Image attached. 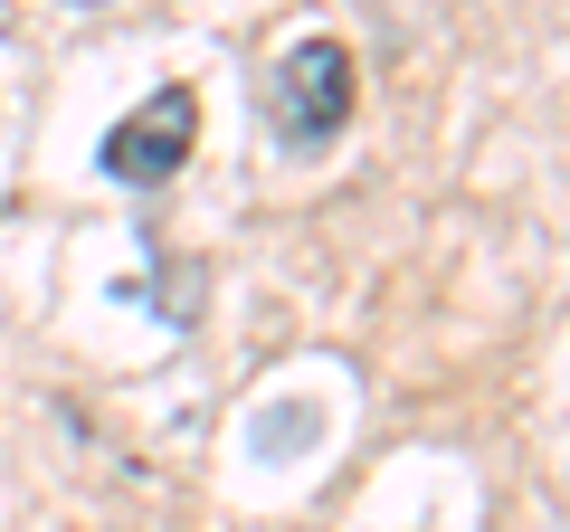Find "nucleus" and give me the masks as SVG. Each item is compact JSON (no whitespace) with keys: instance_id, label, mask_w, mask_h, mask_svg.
<instances>
[{"instance_id":"obj_1","label":"nucleus","mask_w":570,"mask_h":532,"mask_svg":"<svg viewBox=\"0 0 570 532\" xmlns=\"http://www.w3.org/2000/svg\"><path fill=\"white\" fill-rule=\"evenodd\" d=\"M352 96H362L352 48L343 39H295L276 58V77H266V124H276V144L314 152V144H333L352 124Z\"/></svg>"},{"instance_id":"obj_2","label":"nucleus","mask_w":570,"mask_h":532,"mask_svg":"<svg viewBox=\"0 0 570 532\" xmlns=\"http://www.w3.org/2000/svg\"><path fill=\"white\" fill-rule=\"evenodd\" d=\"M190 144H200V96H190V86H163L153 105H134V115L105 134V171H115L124 190H163L171 171L190 162Z\"/></svg>"},{"instance_id":"obj_3","label":"nucleus","mask_w":570,"mask_h":532,"mask_svg":"<svg viewBox=\"0 0 570 532\" xmlns=\"http://www.w3.org/2000/svg\"><path fill=\"white\" fill-rule=\"evenodd\" d=\"M77 10H105V0H77Z\"/></svg>"}]
</instances>
